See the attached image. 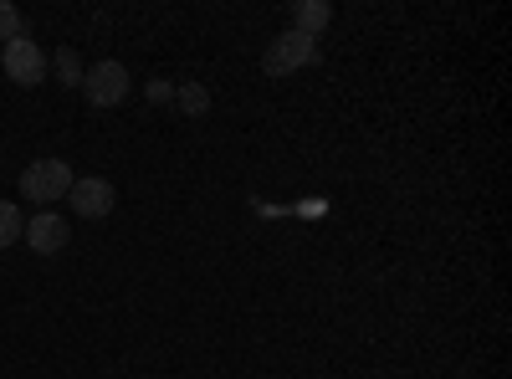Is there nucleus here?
Listing matches in <instances>:
<instances>
[{
  "instance_id": "f257e3e1",
  "label": "nucleus",
  "mask_w": 512,
  "mask_h": 379,
  "mask_svg": "<svg viewBox=\"0 0 512 379\" xmlns=\"http://www.w3.org/2000/svg\"><path fill=\"white\" fill-rule=\"evenodd\" d=\"M318 62V41L313 36H303V31H282L272 47L262 52V72L267 77H287V72H303V67H313Z\"/></svg>"
},
{
  "instance_id": "f03ea898",
  "label": "nucleus",
  "mask_w": 512,
  "mask_h": 379,
  "mask_svg": "<svg viewBox=\"0 0 512 379\" xmlns=\"http://www.w3.org/2000/svg\"><path fill=\"white\" fill-rule=\"evenodd\" d=\"M72 190V164L67 159H36L31 170L21 175V195L31 205H52V200H67Z\"/></svg>"
},
{
  "instance_id": "7ed1b4c3",
  "label": "nucleus",
  "mask_w": 512,
  "mask_h": 379,
  "mask_svg": "<svg viewBox=\"0 0 512 379\" xmlns=\"http://www.w3.org/2000/svg\"><path fill=\"white\" fill-rule=\"evenodd\" d=\"M0 67H6V77L16 82V88H36V82H47L52 57L41 52L31 36H16V41H6V52H0Z\"/></svg>"
},
{
  "instance_id": "20e7f679",
  "label": "nucleus",
  "mask_w": 512,
  "mask_h": 379,
  "mask_svg": "<svg viewBox=\"0 0 512 379\" xmlns=\"http://www.w3.org/2000/svg\"><path fill=\"white\" fill-rule=\"evenodd\" d=\"M128 88H134V82H128V67L113 62V57L82 72V98H88L93 108H118L128 98Z\"/></svg>"
},
{
  "instance_id": "39448f33",
  "label": "nucleus",
  "mask_w": 512,
  "mask_h": 379,
  "mask_svg": "<svg viewBox=\"0 0 512 379\" xmlns=\"http://www.w3.org/2000/svg\"><path fill=\"white\" fill-rule=\"evenodd\" d=\"M67 200H72V216H82V221H103V216H113V205H118L113 180H103V175H82V180H72Z\"/></svg>"
},
{
  "instance_id": "423d86ee",
  "label": "nucleus",
  "mask_w": 512,
  "mask_h": 379,
  "mask_svg": "<svg viewBox=\"0 0 512 379\" xmlns=\"http://www.w3.org/2000/svg\"><path fill=\"white\" fill-rule=\"evenodd\" d=\"M21 241L36 251V257H57V251L72 241V226L57 216V210H36V216L21 226Z\"/></svg>"
},
{
  "instance_id": "0eeeda50",
  "label": "nucleus",
  "mask_w": 512,
  "mask_h": 379,
  "mask_svg": "<svg viewBox=\"0 0 512 379\" xmlns=\"http://www.w3.org/2000/svg\"><path fill=\"white\" fill-rule=\"evenodd\" d=\"M333 21V6L328 0H303V6H292V31H303V36H323V26Z\"/></svg>"
},
{
  "instance_id": "6e6552de",
  "label": "nucleus",
  "mask_w": 512,
  "mask_h": 379,
  "mask_svg": "<svg viewBox=\"0 0 512 379\" xmlns=\"http://www.w3.org/2000/svg\"><path fill=\"white\" fill-rule=\"evenodd\" d=\"M175 103H180L190 118H205V113H210V88H205V82H180Z\"/></svg>"
},
{
  "instance_id": "1a4fd4ad",
  "label": "nucleus",
  "mask_w": 512,
  "mask_h": 379,
  "mask_svg": "<svg viewBox=\"0 0 512 379\" xmlns=\"http://www.w3.org/2000/svg\"><path fill=\"white\" fill-rule=\"evenodd\" d=\"M52 72L67 82V88H82V72H88V67H82V57H77L72 47H57V52H52Z\"/></svg>"
},
{
  "instance_id": "9d476101",
  "label": "nucleus",
  "mask_w": 512,
  "mask_h": 379,
  "mask_svg": "<svg viewBox=\"0 0 512 379\" xmlns=\"http://www.w3.org/2000/svg\"><path fill=\"white\" fill-rule=\"evenodd\" d=\"M21 205L16 200H0V251H6V246H16L21 241Z\"/></svg>"
},
{
  "instance_id": "9b49d317",
  "label": "nucleus",
  "mask_w": 512,
  "mask_h": 379,
  "mask_svg": "<svg viewBox=\"0 0 512 379\" xmlns=\"http://www.w3.org/2000/svg\"><path fill=\"white\" fill-rule=\"evenodd\" d=\"M16 36H26V16L11 6V0H0V41H16Z\"/></svg>"
},
{
  "instance_id": "f8f14e48",
  "label": "nucleus",
  "mask_w": 512,
  "mask_h": 379,
  "mask_svg": "<svg viewBox=\"0 0 512 379\" xmlns=\"http://www.w3.org/2000/svg\"><path fill=\"white\" fill-rule=\"evenodd\" d=\"M149 103H175V82H149Z\"/></svg>"
}]
</instances>
